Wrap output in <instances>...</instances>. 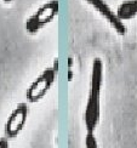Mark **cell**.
<instances>
[{
	"label": "cell",
	"instance_id": "obj_1",
	"mask_svg": "<svg viewBox=\"0 0 137 148\" xmlns=\"http://www.w3.org/2000/svg\"><path fill=\"white\" fill-rule=\"evenodd\" d=\"M102 80L103 63L99 58H95L92 62L90 95L85 109V126L88 134H93L99 120V95H101Z\"/></svg>",
	"mask_w": 137,
	"mask_h": 148
},
{
	"label": "cell",
	"instance_id": "obj_2",
	"mask_svg": "<svg viewBox=\"0 0 137 148\" xmlns=\"http://www.w3.org/2000/svg\"><path fill=\"white\" fill-rule=\"evenodd\" d=\"M58 12V1L57 0H51V1L42 5L38 9L35 14L29 17L26 22V29L30 34L36 33L42 27H45L47 23L51 22L56 17Z\"/></svg>",
	"mask_w": 137,
	"mask_h": 148
},
{
	"label": "cell",
	"instance_id": "obj_3",
	"mask_svg": "<svg viewBox=\"0 0 137 148\" xmlns=\"http://www.w3.org/2000/svg\"><path fill=\"white\" fill-rule=\"evenodd\" d=\"M56 78V69L55 68H47L42 72L40 75L36 78L35 82L27 90V100L32 103L39 102L44 97L47 91L51 89V86Z\"/></svg>",
	"mask_w": 137,
	"mask_h": 148
},
{
	"label": "cell",
	"instance_id": "obj_4",
	"mask_svg": "<svg viewBox=\"0 0 137 148\" xmlns=\"http://www.w3.org/2000/svg\"><path fill=\"white\" fill-rule=\"evenodd\" d=\"M27 115H28V108L27 104L24 103H20L12 110V113L8 118V121H6L5 125V132L9 137H16L22 131V129L26 125Z\"/></svg>",
	"mask_w": 137,
	"mask_h": 148
},
{
	"label": "cell",
	"instance_id": "obj_5",
	"mask_svg": "<svg viewBox=\"0 0 137 148\" xmlns=\"http://www.w3.org/2000/svg\"><path fill=\"white\" fill-rule=\"evenodd\" d=\"M86 1H88L93 9H96L99 14L112 24V27L116 30L118 34L124 35L126 33V28L124 26L123 21L118 17L116 14H114L113 10L107 5V3H105L104 0H86Z\"/></svg>",
	"mask_w": 137,
	"mask_h": 148
},
{
	"label": "cell",
	"instance_id": "obj_6",
	"mask_svg": "<svg viewBox=\"0 0 137 148\" xmlns=\"http://www.w3.org/2000/svg\"><path fill=\"white\" fill-rule=\"evenodd\" d=\"M116 15L121 21L134 18L137 15V0H129V1L123 3L118 8Z\"/></svg>",
	"mask_w": 137,
	"mask_h": 148
},
{
	"label": "cell",
	"instance_id": "obj_7",
	"mask_svg": "<svg viewBox=\"0 0 137 148\" xmlns=\"http://www.w3.org/2000/svg\"><path fill=\"white\" fill-rule=\"evenodd\" d=\"M85 147L86 148H97V141L93 134H88L85 137Z\"/></svg>",
	"mask_w": 137,
	"mask_h": 148
},
{
	"label": "cell",
	"instance_id": "obj_8",
	"mask_svg": "<svg viewBox=\"0 0 137 148\" xmlns=\"http://www.w3.org/2000/svg\"><path fill=\"white\" fill-rule=\"evenodd\" d=\"M0 148H9V143L6 138H0Z\"/></svg>",
	"mask_w": 137,
	"mask_h": 148
},
{
	"label": "cell",
	"instance_id": "obj_9",
	"mask_svg": "<svg viewBox=\"0 0 137 148\" xmlns=\"http://www.w3.org/2000/svg\"><path fill=\"white\" fill-rule=\"evenodd\" d=\"M5 3H10V1H12V0H4Z\"/></svg>",
	"mask_w": 137,
	"mask_h": 148
}]
</instances>
